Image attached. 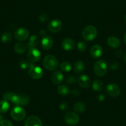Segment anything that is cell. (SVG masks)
<instances>
[{"mask_svg": "<svg viewBox=\"0 0 126 126\" xmlns=\"http://www.w3.org/2000/svg\"><path fill=\"white\" fill-rule=\"evenodd\" d=\"M4 100L11 102L12 103L17 106H26L29 105L30 102V98L25 94H16L14 92H6L3 94Z\"/></svg>", "mask_w": 126, "mask_h": 126, "instance_id": "1", "label": "cell"}, {"mask_svg": "<svg viewBox=\"0 0 126 126\" xmlns=\"http://www.w3.org/2000/svg\"><path fill=\"white\" fill-rule=\"evenodd\" d=\"M43 64L45 68L48 71H55L58 67L59 63L54 56L48 54L45 57Z\"/></svg>", "mask_w": 126, "mask_h": 126, "instance_id": "2", "label": "cell"}, {"mask_svg": "<svg viewBox=\"0 0 126 126\" xmlns=\"http://www.w3.org/2000/svg\"><path fill=\"white\" fill-rule=\"evenodd\" d=\"M97 30L94 26L88 25L83 29L82 32V37L87 41L93 40L97 36Z\"/></svg>", "mask_w": 126, "mask_h": 126, "instance_id": "3", "label": "cell"}, {"mask_svg": "<svg viewBox=\"0 0 126 126\" xmlns=\"http://www.w3.org/2000/svg\"><path fill=\"white\" fill-rule=\"evenodd\" d=\"M94 72L96 76L102 77L105 76L108 71V66L106 62L103 60H98L94 65Z\"/></svg>", "mask_w": 126, "mask_h": 126, "instance_id": "4", "label": "cell"}, {"mask_svg": "<svg viewBox=\"0 0 126 126\" xmlns=\"http://www.w3.org/2000/svg\"><path fill=\"white\" fill-rule=\"evenodd\" d=\"M26 112L25 110L20 106H16L13 108L11 111V116L16 121H21L25 118Z\"/></svg>", "mask_w": 126, "mask_h": 126, "instance_id": "5", "label": "cell"}, {"mask_svg": "<svg viewBox=\"0 0 126 126\" xmlns=\"http://www.w3.org/2000/svg\"><path fill=\"white\" fill-rule=\"evenodd\" d=\"M28 74L33 79H39L43 76V71L40 67L32 64L29 67Z\"/></svg>", "mask_w": 126, "mask_h": 126, "instance_id": "6", "label": "cell"}, {"mask_svg": "<svg viewBox=\"0 0 126 126\" xmlns=\"http://www.w3.org/2000/svg\"><path fill=\"white\" fill-rule=\"evenodd\" d=\"M106 92L109 96L111 97H117L120 94L121 89L115 83H110L106 86Z\"/></svg>", "mask_w": 126, "mask_h": 126, "instance_id": "7", "label": "cell"}, {"mask_svg": "<svg viewBox=\"0 0 126 126\" xmlns=\"http://www.w3.org/2000/svg\"><path fill=\"white\" fill-rule=\"evenodd\" d=\"M28 59L32 63L38 62L41 58V53L38 49L36 48H30L27 54Z\"/></svg>", "mask_w": 126, "mask_h": 126, "instance_id": "8", "label": "cell"}, {"mask_svg": "<svg viewBox=\"0 0 126 126\" xmlns=\"http://www.w3.org/2000/svg\"><path fill=\"white\" fill-rule=\"evenodd\" d=\"M29 35V32L26 28H19L14 33L16 39L19 41H25L28 38Z\"/></svg>", "mask_w": 126, "mask_h": 126, "instance_id": "9", "label": "cell"}, {"mask_svg": "<svg viewBox=\"0 0 126 126\" xmlns=\"http://www.w3.org/2000/svg\"><path fill=\"white\" fill-rule=\"evenodd\" d=\"M63 27V23L59 19H54L48 25V29L52 33H57L60 31Z\"/></svg>", "mask_w": 126, "mask_h": 126, "instance_id": "10", "label": "cell"}, {"mask_svg": "<svg viewBox=\"0 0 126 126\" xmlns=\"http://www.w3.org/2000/svg\"><path fill=\"white\" fill-rule=\"evenodd\" d=\"M64 120L67 124L74 126L79 122V116L73 112H69L65 115Z\"/></svg>", "mask_w": 126, "mask_h": 126, "instance_id": "11", "label": "cell"}, {"mask_svg": "<svg viewBox=\"0 0 126 126\" xmlns=\"http://www.w3.org/2000/svg\"><path fill=\"white\" fill-rule=\"evenodd\" d=\"M25 126H43L42 121L35 116H31L27 119Z\"/></svg>", "mask_w": 126, "mask_h": 126, "instance_id": "12", "label": "cell"}, {"mask_svg": "<svg viewBox=\"0 0 126 126\" xmlns=\"http://www.w3.org/2000/svg\"><path fill=\"white\" fill-rule=\"evenodd\" d=\"M90 53L92 57H93L94 59H96V58H100L102 55L103 48L100 45H94L90 48Z\"/></svg>", "mask_w": 126, "mask_h": 126, "instance_id": "13", "label": "cell"}, {"mask_svg": "<svg viewBox=\"0 0 126 126\" xmlns=\"http://www.w3.org/2000/svg\"><path fill=\"white\" fill-rule=\"evenodd\" d=\"M41 45L42 48L46 50L51 49L53 45V40L52 37L48 35L43 37L41 42Z\"/></svg>", "mask_w": 126, "mask_h": 126, "instance_id": "14", "label": "cell"}, {"mask_svg": "<svg viewBox=\"0 0 126 126\" xmlns=\"http://www.w3.org/2000/svg\"><path fill=\"white\" fill-rule=\"evenodd\" d=\"M78 83L80 87L83 88H87L90 85L91 80L90 77L87 75H81L78 77Z\"/></svg>", "mask_w": 126, "mask_h": 126, "instance_id": "15", "label": "cell"}, {"mask_svg": "<svg viewBox=\"0 0 126 126\" xmlns=\"http://www.w3.org/2000/svg\"><path fill=\"white\" fill-rule=\"evenodd\" d=\"M75 46V42L73 39L71 38H65L61 44V47L63 49L66 51L72 50Z\"/></svg>", "mask_w": 126, "mask_h": 126, "instance_id": "16", "label": "cell"}, {"mask_svg": "<svg viewBox=\"0 0 126 126\" xmlns=\"http://www.w3.org/2000/svg\"><path fill=\"white\" fill-rule=\"evenodd\" d=\"M64 76L61 71H57L52 74L51 80L54 84L59 85L63 82Z\"/></svg>", "mask_w": 126, "mask_h": 126, "instance_id": "17", "label": "cell"}, {"mask_svg": "<svg viewBox=\"0 0 126 126\" xmlns=\"http://www.w3.org/2000/svg\"><path fill=\"white\" fill-rule=\"evenodd\" d=\"M107 44L112 48H117L121 45L119 39L116 37H110L107 40Z\"/></svg>", "mask_w": 126, "mask_h": 126, "instance_id": "18", "label": "cell"}, {"mask_svg": "<svg viewBox=\"0 0 126 126\" xmlns=\"http://www.w3.org/2000/svg\"><path fill=\"white\" fill-rule=\"evenodd\" d=\"M39 43V38L37 35H32L29 38V40L27 43V48L30 49V48H35L38 45Z\"/></svg>", "mask_w": 126, "mask_h": 126, "instance_id": "19", "label": "cell"}, {"mask_svg": "<svg viewBox=\"0 0 126 126\" xmlns=\"http://www.w3.org/2000/svg\"><path fill=\"white\" fill-rule=\"evenodd\" d=\"M27 49V46L24 43H17L14 46V50L18 54H22L25 53Z\"/></svg>", "mask_w": 126, "mask_h": 126, "instance_id": "20", "label": "cell"}, {"mask_svg": "<svg viewBox=\"0 0 126 126\" xmlns=\"http://www.w3.org/2000/svg\"><path fill=\"white\" fill-rule=\"evenodd\" d=\"M85 67L84 63L82 61H78L76 62L74 64L73 69L76 73L79 74L81 73L82 71H83Z\"/></svg>", "mask_w": 126, "mask_h": 126, "instance_id": "21", "label": "cell"}, {"mask_svg": "<svg viewBox=\"0 0 126 126\" xmlns=\"http://www.w3.org/2000/svg\"><path fill=\"white\" fill-rule=\"evenodd\" d=\"M10 105L9 102L5 100L0 101V113H5L9 110Z\"/></svg>", "mask_w": 126, "mask_h": 126, "instance_id": "22", "label": "cell"}, {"mask_svg": "<svg viewBox=\"0 0 126 126\" xmlns=\"http://www.w3.org/2000/svg\"><path fill=\"white\" fill-rule=\"evenodd\" d=\"M58 92L62 96H66L70 93V90L67 85H61L58 88Z\"/></svg>", "mask_w": 126, "mask_h": 126, "instance_id": "23", "label": "cell"}, {"mask_svg": "<svg viewBox=\"0 0 126 126\" xmlns=\"http://www.w3.org/2000/svg\"><path fill=\"white\" fill-rule=\"evenodd\" d=\"M74 110L75 111L78 113H82L83 112L86 110V106L82 102H77L74 106Z\"/></svg>", "mask_w": 126, "mask_h": 126, "instance_id": "24", "label": "cell"}, {"mask_svg": "<svg viewBox=\"0 0 126 126\" xmlns=\"http://www.w3.org/2000/svg\"><path fill=\"white\" fill-rule=\"evenodd\" d=\"M92 88L96 92H100L103 88V83L100 80H96L92 83Z\"/></svg>", "mask_w": 126, "mask_h": 126, "instance_id": "25", "label": "cell"}, {"mask_svg": "<svg viewBox=\"0 0 126 126\" xmlns=\"http://www.w3.org/2000/svg\"><path fill=\"white\" fill-rule=\"evenodd\" d=\"M12 38H13V36L10 32H4L1 37V40L4 43H9L12 40Z\"/></svg>", "mask_w": 126, "mask_h": 126, "instance_id": "26", "label": "cell"}, {"mask_svg": "<svg viewBox=\"0 0 126 126\" xmlns=\"http://www.w3.org/2000/svg\"><path fill=\"white\" fill-rule=\"evenodd\" d=\"M61 69L64 72H69L72 69V64L70 62L64 61L61 63L60 66Z\"/></svg>", "mask_w": 126, "mask_h": 126, "instance_id": "27", "label": "cell"}, {"mask_svg": "<svg viewBox=\"0 0 126 126\" xmlns=\"http://www.w3.org/2000/svg\"><path fill=\"white\" fill-rule=\"evenodd\" d=\"M33 64L31 62L25 60V59H22L19 62V66H20V68L22 69H26L29 68Z\"/></svg>", "mask_w": 126, "mask_h": 126, "instance_id": "28", "label": "cell"}, {"mask_svg": "<svg viewBox=\"0 0 126 126\" xmlns=\"http://www.w3.org/2000/svg\"><path fill=\"white\" fill-rule=\"evenodd\" d=\"M77 49L80 52H84L87 49V44L84 42H79L77 43Z\"/></svg>", "mask_w": 126, "mask_h": 126, "instance_id": "29", "label": "cell"}, {"mask_svg": "<svg viewBox=\"0 0 126 126\" xmlns=\"http://www.w3.org/2000/svg\"><path fill=\"white\" fill-rule=\"evenodd\" d=\"M0 126H14L13 123L8 120H1L0 121Z\"/></svg>", "mask_w": 126, "mask_h": 126, "instance_id": "30", "label": "cell"}, {"mask_svg": "<svg viewBox=\"0 0 126 126\" xmlns=\"http://www.w3.org/2000/svg\"><path fill=\"white\" fill-rule=\"evenodd\" d=\"M76 78H75L74 76H69L68 77H67L66 79V82H67L69 84H72V83H74L76 82Z\"/></svg>", "mask_w": 126, "mask_h": 126, "instance_id": "31", "label": "cell"}, {"mask_svg": "<svg viewBox=\"0 0 126 126\" xmlns=\"http://www.w3.org/2000/svg\"><path fill=\"white\" fill-rule=\"evenodd\" d=\"M48 15L45 13H42L39 16V20H40L42 22H46L48 20Z\"/></svg>", "mask_w": 126, "mask_h": 126, "instance_id": "32", "label": "cell"}, {"mask_svg": "<svg viewBox=\"0 0 126 126\" xmlns=\"http://www.w3.org/2000/svg\"><path fill=\"white\" fill-rule=\"evenodd\" d=\"M59 107H60L61 110H63V111H66L69 108L68 105L67 103H63L61 104Z\"/></svg>", "mask_w": 126, "mask_h": 126, "instance_id": "33", "label": "cell"}, {"mask_svg": "<svg viewBox=\"0 0 126 126\" xmlns=\"http://www.w3.org/2000/svg\"><path fill=\"white\" fill-rule=\"evenodd\" d=\"M117 67H118V64H117V63H116V62H115V63H111V67L112 69H116Z\"/></svg>", "mask_w": 126, "mask_h": 126, "instance_id": "34", "label": "cell"}, {"mask_svg": "<svg viewBox=\"0 0 126 126\" xmlns=\"http://www.w3.org/2000/svg\"><path fill=\"white\" fill-rule=\"evenodd\" d=\"M40 35H42V36H45V35H46V32H45V30H41L40 31Z\"/></svg>", "mask_w": 126, "mask_h": 126, "instance_id": "35", "label": "cell"}, {"mask_svg": "<svg viewBox=\"0 0 126 126\" xmlns=\"http://www.w3.org/2000/svg\"><path fill=\"white\" fill-rule=\"evenodd\" d=\"M124 42H125V43H126V34H125V35H124Z\"/></svg>", "mask_w": 126, "mask_h": 126, "instance_id": "36", "label": "cell"}, {"mask_svg": "<svg viewBox=\"0 0 126 126\" xmlns=\"http://www.w3.org/2000/svg\"><path fill=\"white\" fill-rule=\"evenodd\" d=\"M124 59L125 62H126V54H125L124 57Z\"/></svg>", "mask_w": 126, "mask_h": 126, "instance_id": "37", "label": "cell"}, {"mask_svg": "<svg viewBox=\"0 0 126 126\" xmlns=\"http://www.w3.org/2000/svg\"><path fill=\"white\" fill-rule=\"evenodd\" d=\"M2 118H3V117H2V116H1V115H0V121H1V120L2 119Z\"/></svg>", "mask_w": 126, "mask_h": 126, "instance_id": "38", "label": "cell"}, {"mask_svg": "<svg viewBox=\"0 0 126 126\" xmlns=\"http://www.w3.org/2000/svg\"><path fill=\"white\" fill-rule=\"evenodd\" d=\"M125 20H126V16H125Z\"/></svg>", "mask_w": 126, "mask_h": 126, "instance_id": "39", "label": "cell"}, {"mask_svg": "<svg viewBox=\"0 0 126 126\" xmlns=\"http://www.w3.org/2000/svg\"></svg>", "mask_w": 126, "mask_h": 126, "instance_id": "40", "label": "cell"}]
</instances>
